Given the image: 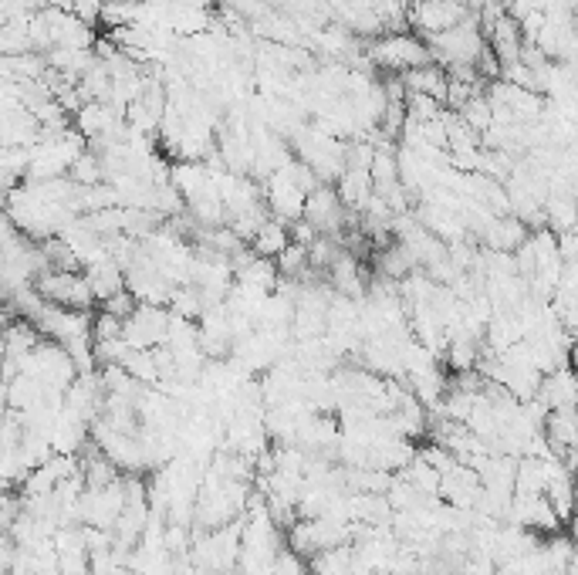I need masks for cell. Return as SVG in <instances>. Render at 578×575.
Wrapping results in <instances>:
<instances>
[{"instance_id":"cell-1","label":"cell","mask_w":578,"mask_h":575,"mask_svg":"<svg viewBox=\"0 0 578 575\" xmlns=\"http://www.w3.org/2000/svg\"><path fill=\"white\" fill-rule=\"evenodd\" d=\"M366 55L372 61V68H376V72H386V75H403L409 68L433 65L430 48H426V41L416 31L379 34V38H372L366 44Z\"/></svg>"},{"instance_id":"cell-2","label":"cell","mask_w":578,"mask_h":575,"mask_svg":"<svg viewBox=\"0 0 578 575\" xmlns=\"http://www.w3.org/2000/svg\"><path fill=\"white\" fill-rule=\"evenodd\" d=\"M34 291H38L41 302L58 305V308H75V312H92L95 298L92 288H88L82 271H41L34 278Z\"/></svg>"},{"instance_id":"cell-3","label":"cell","mask_w":578,"mask_h":575,"mask_svg":"<svg viewBox=\"0 0 578 575\" xmlns=\"http://www.w3.org/2000/svg\"><path fill=\"white\" fill-rule=\"evenodd\" d=\"M166 322L170 312L163 305H136V312L122 318V342L129 349H156L166 339Z\"/></svg>"},{"instance_id":"cell-4","label":"cell","mask_w":578,"mask_h":575,"mask_svg":"<svg viewBox=\"0 0 578 575\" xmlns=\"http://www.w3.org/2000/svg\"><path fill=\"white\" fill-rule=\"evenodd\" d=\"M467 17V7L460 0H413L406 21L413 31H420V38H430V34L457 28Z\"/></svg>"},{"instance_id":"cell-5","label":"cell","mask_w":578,"mask_h":575,"mask_svg":"<svg viewBox=\"0 0 578 575\" xmlns=\"http://www.w3.org/2000/svg\"><path fill=\"white\" fill-rule=\"evenodd\" d=\"M44 14H48L51 41H55V48H75V51H92L95 48L99 34H95L92 24L78 21L75 14L58 11V7H44Z\"/></svg>"},{"instance_id":"cell-6","label":"cell","mask_w":578,"mask_h":575,"mask_svg":"<svg viewBox=\"0 0 578 575\" xmlns=\"http://www.w3.org/2000/svg\"><path fill=\"white\" fill-rule=\"evenodd\" d=\"M82 274H85L88 288H92V298L99 305L105 302V298H112L115 291L126 288V271H122L119 261H112V258H99V261L85 264Z\"/></svg>"},{"instance_id":"cell-7","label":"cell","mask_w":578,"mask_h":575,"mask_svg":"<svg viewBox=\"0 0 578 575\" xmlns=\"http://www.w3.org/2000/svg\"><path fill=\"white\" fill-rule=\"evenodd\" d=\"M575 376H572V366L565 369H555V373L541 376V386L535 393V400L545 406V410H562V406H575Z\"/></svg>"},{"instance_id":"cell-8","label":"cell","mask_w":578,"mask_h":575,"mask_svg":"<svg viewBox=\"0 0 578 575\" xmlns=\"http://www.w3.org/2000/svg\"><path fill=\"white\" fill-rule=\"evenodd\" d=\"M524 237H528V230L518 217H491V224L480 230V244L487 247V251H501V254H514V247H518Z\"/></svg>"},{"instance_id":"cell-9","label":"cell","mask_w":578,"mask_h":575,"mask_svg":"<svg viewBox=\"0 0 578 575\" xmlns=\"http://www.w3.org/2000/svg\"><path fill=\"white\" fill-rule=\"evenodd\" d=\"M487 48L494 51V58L501 61H514L521 55V31H518V21H514V17H508V14H501L494 21V28L487 31Z\"/></svg>"},{"instance_id":"cell-10","label":"cell","mask_w":578,"mask_h":575,"mask_svg":"<svg viewBox=\"0 0 578 575\" xmlns=\"http://www.w3.org/2000/svg\"><path fill=\"white\" fill-rule=\"evenodd\" d=\"M403 78V88L406 92H416V95H430L433 102L447 99V75H443L440 65H423V68H409V72L399 75Z\"/></svg>"},{"instance_id":"cell-11","label":"cell","mask_w":578,"mask_h":575,"mask_svg":"<svg viewBox=\"0 0 578 575\" xmlns=\"http://www.w3.org/2000/svg\"><path fill=\"white\" fill-rule=\"evenodd\" d=\"M291 244V237H288V224H281V220H274L268 217L261 227L254 230V237H251V254H257V258H268L274 261L278 254L284 251V247Z\"/></svg>"},{"instance_id":"cell-12","label":"cell","mask_w":578,"mask_h":575,"mask_svg":"<svg viewBox=\"0 0 578 575\" xmlns=\"http://www.w3.org/2000/svg\"><path fill=\"white\" fill-rule=\"evenodd\" d=\"M399 477H403L406 484H413L416 491L423 494V498H437V491H440V474L433 471L430 464L420 457V454H413V460L403 467V471H396Z\"/></svg>"},{"instance_id":"cell-13","label":"cell","mask_w":578,"mask_h":575,"mask_svg":"<svg viewBox=\"0 0 578 575\" xmlns=\"http://www.w3.org/2000/svg\"><path fill=\"white\" fill-rule=\"evenodd\" d=\"M126 373L136 379L142 386H156V359H153V349H129L126 356L119 362Z\"/></svg>"},{"instance_id":"cell-14","label":"cell","mask_w":578,"mask_h":575,"mask_svg":"<svg viewBox=\"0 0 578 575\" xmlns=\"http://www.w3.org/2000/svg\"><path fill=\"white\" fill-rule=\"evenodd\" d=\"M166 312L170 315H180V318H190V322H197L200 312H203V298L200 291L193 285H176L170 302H166Z\"/></svg>"},{"instance_id":"cell-15","label":"cell","mask_w":578,"mask_h":575,"mask_svg":"<svg viewBox=\"0 0 578 575\" xmlns=\"http://www.w3.org/2000/svg\"><path fill=\"white\" fill-rule=\"evenodd\" d=\"M65 176H68L71 183H75V187H95V183L105 180V176H102V163H99V156H95L92 149H85V153L68 166Z\"/></svg>"},{"instance_id":"cell-16","label":"cell","mask_w":578,"mask_h":575,"mask_svg":"<svg viewBox=\"0 0 578 575\" xmlns=\"http://www.w3.org/2000/svg\"><path fill=\"white\" fill-rule=\"evenodd\" d=\"M403 109H406V119H413V122H430V119H437V115L443 112V105L440 102H433L430 95H416V92H406V99H403Z\"/></svg>"},{"instance_id":"cell-17","label":"cell","mask_w":578,"mask_h":575,"mask_svg":"<svg viewBox=\"0 0 578 575\" xmlns=\"http://www.w3.org/2000/svg\"><path fill=\"white\" fill-rule=\"evenodd\" d=\"M136 295H132L129 288H122V291H115L112 298H105L102 302V312L105 315H115V318H129L132 312H136Z\"/></svg>"},{"instance_id":"cell-18","label":"cell","mask_w":578,"mask_h":575,"mask_svg":"<svg viewBox=\"0 0 578 575\" xmlns=\"http://www.w3.org/2000/svg\"><path fill=\"white\" fill-rule=\"evenodd\" d=\"M71 14L78 17V21H85V24H99V17H102V0H75L71 4Z\"/></svg>"},{"instance_id":"cell-19","label":"cell","mask_w":578,"mask_h":575,"mask_svg":"<svg viewBox=\"0 0 578 575\" xmlns=\"http://www.w3.org/2000/svg\"><path fill=\"white\" fill-rule=\"evenodd\" d=\"M85 575H88V572H85Z\"/></svg>"}]
</instances>
